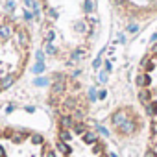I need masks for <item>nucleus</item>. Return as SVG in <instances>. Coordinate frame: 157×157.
Wrapping results in <instances>:
<instances>
[{
  "instance_id": "nucleus-1",
  "label": "nucleus",
  "mask_w": 157,
  "mask_h": 157,
  "mask_svg": "<svg viewBox=\"0 0 157 157\" xmlns=\"http://www.w3.org/2000/svg\"><path fill=\"white\" fill-rule=\"evenodd\" d=\"M15 82V76L13 74H8V76H4L2 80H0V89H8V87H11V83Z\"/></svg>"
},
{
  "instance_id": "nucleus-2",
  "label": "nucleus",
  "mask_w": 157,
  "mask_h": 157,
  "mask_svg": "<svg viewBox=\"0 0 157 157\" xmlns=\"http://www.w3.org/2000/svg\"><path fill=\"white\" fill-rule=\"evenodd\" d=\"M124 122H126V113H124V111H117V113L113 115V124L120 128Z\"/></svg>"
},
{
  "instance_id": "nucleus-3",
  "label": "nucleus",
  "mask_w": 157,
  "mask_h": 157,
  "mask_svg": "<svg viewBox=\"0 0 157 157\" xmlns=\"http://www.w3.org/2000/svg\"><path fill=\"white\" fill-rule=\"evenodd\" d=\"M120 131H122V133H133V131H135V122H128V120H126V122L120 126Z\"/></svg>"
},
{
  "instance_id": "nucleus-4",
  "label": "nucleus",
  "mask_w": 157,
  "mask_h": 157,
  "mask_svg": "<svg viewBox=\"0 0 157 157\" xmlns=\"http://www.w3.org/2000/svg\"><path fill=\"white\" fill-rule=\"evenodd\" d=\"M146 113H148L150 117H155V115H157V102H150L148 107H146Z\"/></svg>"
},
{
  "instance_id": "nucleus-5",
  "label": "nucleus",
  "mask_w": 157,
  "mask_h": 157,
  "mask_svg": "<svg viewBox=\"0 0 157 157\" xmlns=\"http://www.w3.org/2000/svg\"><path fill=\"white\" fill-rule=\"evenodd\" d=\"M11 35V28L10 26H0V39H8Z\"/></svg>"
},
{
  "instance_id": "nucleus-6",
  "label": "nucleus",
  "mask_w": 157,
  "mask_h": 157,
  "mask_svg": "<svg viewBox=\"0 0 157 157\" xmlns=\"http://www.w3.org/2000/svg\"><path fill=\"white\" fill-rule=\"evenodd\" d=\"M63 91H65V83H63V82H57V83H54V87H52V93L59 94V93H63Z\"/></svg>"
},
{
  "instance_id": "nucleus-7",
  "label": "nucleus",
  "mask_w": 157,
  "mask_h": 157,
  "mask_svg": "<svg viewBox=\"0 0 157 157\" xmlns=\"http://www.w3.org/2000/svg\"><path fill=\"white\" fill-rule=\"evenodd\" d=\"M83 140H85L87 144H94V142H96V135L89 131V133H85V135H83Z\"/></svg>"
},
{
  "instance_id": "nucleus-8",
  "label": "nucleus",
  "mask_w": 157,
  "mask_h": 157,
  "mask_svg": "<svg viewBox=\"0 0 157 157\" xmlns=\"http://www.w3.org/2000/svg\"><path fill=\"white\" fill-rule=\"evenodd\" d=\"M139 100H140L142 104H148V102H150V93H148V91H140V93H139Z\"/></svg>"
},
{
  "instance_id": "nucleus-9",
  "label": "nucleus",
  "mask_w": 157,
  "mask_h": 157,
  "mask_svg": "<svg viewBox=\"0 0 157 157\" xmlns=\"http://www.w3.org/2000/svg\"><path fill=\"white\" fill-rule=\"evenodd\" d=\"M19 41H21V44H22V46H28V37H26V33H24V32H21V33H19Z\"/></svg>"
},
{
  "instance_id": "nucleus-10",
  "label": "nucleus",
  "mask_w": 157,
  "mask_h": 157,
  "mask_svg": "<svg viewBox=\"0 0 157 157\" xmlns=\"http://www.w3.org/2000/svg\"><path fill=\"white\" fill-rule=\"evenodd\" d=\"M61 124H63L65 128H70L74 122H72V118H70V117H63V118H61Z\"/></svg>"
},
{
  "instance_id": "nucleus-11",
  "label": "nucleus",
  "mask_w": 157,
  "mask_h": 157,
  "mask_svg": "<svg viewBox=\"0 0 157 157\" xmlns=\"http://www.w3.org/2000/svg\"><path fill=\"white\" fill-rule=\"evenodd\" d=\"M57 148H59V150H61L63 153H70V148H68V146H67V144H65L63 140H61V142H57Z\"/></svg>"
},
{
  "instance_id": "nucleus-12",
  "label": "nucleus",
  "mask_w": 157,
  "mask_h": 157,
  "mask_svg": "<svg viewBox=\"0 0 157 157\" xmlns=\"http://www.w3.org/2000/svg\"><path fill=\"white\" fill-rule=\"evenodd\" d=\"M139 85H150V76H140L139 78Z\"/></svg>"
},
{
  "instance_id": "nucleus-13",
  "label": "nucleus",
  "mask_w": 157,
  "mask_h": 157,
  "mask_svg": "<svg viewBox=\"0 0 157 157\" xmlns=\"http://www.w3.org/2000/svg\"><path fill=\"white\" fill-rule=\"evenodd\" d=\"M59 137H61V140H63V142H68V140H70V139H72V137H70V133H68V131H61V135H59Z\"/></svg>"
},
{
  "instance_id": "nucleus-14",
  "label": "nucleus",
  "mask_w": 157,
  "mask_h": 157,
  "mask_svg": "<svg viewBox=\"0 0 157 157\" xmlns=\"http://www.w3.org/2000/svg\"><path fill=\"white\" fill-rule=\"evenodd\" d=\"M93 8H94V2H93V0H87V2H85V11H87V13H91V11H93Z\"/></svg>"
},
{
  "instance_id": "nucleus-15",
  "label": "nucleus",
  "mask_w": 157,
  "mask_h": 157,
  "mask_svg": "<svg viewBox=\"0 0 157 157\" xmlns=\"http://www.w3.org/2000/svg\"><path fill=\"white\" fill-rule=\"evenodd\" d=\"M43 70H44V65H43V63H37V65L33 67V72H35V74H41Z\"/></svg>"
},
{
  "instance_id": "nucleus-16",
  "label": "nucleus",
  "mask_w": 157,
  "mask_h": 157,
  "mask_svg": "<svg viewBox=\"0 0 157 157\" xmlns=\"http://www.w3.org/2000/svg\"><path fill=\"white\" fill-rule=\"evenodd\" d=\"M76 105V100H72V98H68L67 102H65V109H72Z\"/></svg>"
},
{
  "instance_id": "nucleus-17",
  "label": "nucleus",
  "mask_w": 157,
  "mask_h": 157,
  "mask_svg": "<svg viewBox=\"0 0 157 157\" xmlns=\"http://www.w3.org/2000/svg\"><path fill=\"white\" fill-rule=\"evenodd\" d=\"M35 85L44 87V85H48V80H46V78H39V80H35Z\"/></svg>"
},
{
  "instance_id": "nucleus-18",
  "label": "nucleus",
  "mask_w": 157,
  "mask_h": 157,
  "mask_svg": "<svg viewBox=\"0 0 157 157\" xmlns=\"http://www.w3.org/2000/svg\"><path fill=\"white\" fill-rule=\"evenodd\" d=\"M74 129H76V133H85V126L83 124H76Z\"/></svg>"
},
{
  "instance_id": "nucleus-19",
  "label": "nucleus",
  "mask_w": 157,
  "mask_h": 157,
  "mask_svg": "<svg viewBox=\"0 0 157 157\" xmlns=\"http://www.w3.org/2000/svg\"><path fill=\"white\" fill-rule=\"evenodd\" d=\"M32 140H33L35 144H41V142H43V137H41V135H33V137H32Z\"/></svg>"
},
{
  "instance_id": "nucleus-20",
  "label": "nucleus",
  "mask_w": 157,
  "mask_h": 157,
  "mask_svg": "<svg viewBox=\"0 0 157 157\" xmlns=\"http://www.w3.org/2000/svg\"><path fill=\"white\" fill-rule=\"evenodd\" d=\"M76 30H82V32H83V30H85V24H83V22H76Z\"/></svg>"
},
{
  "instance_id": "nucleus-21",
  "label": "nucleus",
  "mask_w": 157,
  "mask_h": 157,
  "mask_svg": "<svg viewBox=\"0 0 157 157\" xmlns=\"http://www.w3.org/2000/svg\"><path fill=\"white\" fill-rule=\"evenodd\" d=\"M98 131H100L102 135H109V131H107L105 128H102V126H98Z\"/></svg>"
},
{
  "instance_id": "nucleus-22",
  "label": "nucleus",
  "mask_w": 157,
  "mask_h": 157,
  "mask_svg": "<svg viewBox=\"0 0 157 157\" xmlns=\"http://www.w3.org/2000/svg\"><path fill=\"white\" fill-rule=\"evenodd\" d=\"M100 82H102V83H104V82H107V74H105V72H102V74H100Z\"/></svg>"
},
{
  "instance_id": "nucleus-23",
  "label": "nucleus",
  "mask_w": 157,
  "mask_h": 157,
  "mask_svg": "<svg viewBox=\"0 0 157 157\" xmlns=\"http://www.w3.org/2000/svg\"><path fill=\"white\" fill-rule=\"evenodd\" d=\"M52 52H54V46L48 43V44H46V54H52Z\"/></svg>"
},
{
  "instance_id": "nucleus-24",
  "label": "nucleus",
  "mask_w": 157,
  "mask_h": 157,
  "mask_svg": "<svg viewBox=\"0 0 157 157\" xmlns=\"http://www.w3.org/2000/svg\"><path fill=\"white\" fill-rule=\"evenodd\" d=\"M89 98H91V100H94V98H96V94H94V89H91V91H89Z\"/></svg>"
},
{
  "instance_id": "nucleus-25",
  "label": "nucleus",
  "mask_w": 157,
  "mask_h": 157,
  "mask_svg": "<svg viewBox=\"0 0 157 157\" xmlns=\"http://www.w3.org/2000/svg\"><path fill=\"white\" fill-rule=\"evenodd\" d=\"M37 59H39V63H43V52H37Z\"/></svg>"
},
{
  "instance_id": "nucleus-26",
  "label": "nucleus",
  "mask_w": 157,
  "mask_h": 157,
  "mask_svg": "<svg viewBox=\"0 0 157 157\" xmlns=\"http://www.w3.org/2000/svg\"><path fill=\"white\" fill-rule=\"evenodd\" d=\"M0 157H6V153H4V148L0 146Z\"/></svg>"
},
{
  "instance_id": "nucleus-27",
  "label": "nucleus",
  "mask_w": 157,
  "mask_h": 157,
  "mask_svg": "<svg viewBox=\"0 0 157 157\" xmlns=\"http://www.w3.org/2000/svg\"><path fill=\"white\" fill-rule=\"evenodd\" d=\"M151 41H153V43L157 41V33H155V35H151Z\"/></svg>"
},
{
  "instance_id": "nucleus-28",
  "label": "nucleus",
  "mask_w": 157,
  "mask_h": 157,
  "mask_svg": "<svg viewBox=\"0 0 157 157\" xmlns=\"http://www.w3.org/2000/svg\"><path fill=\"white\" fill-rule=\"evenodd\" d=\"M46 157H56V155H54V151H50V153H48Z\"/></svg>"
},
{
  "instance_id": "nucleus-29",
  "label": "nucleus",
  "mask_w": 157,
  "mask_h": 157,
  "mask_svg": "<svg viewBox=\"0 0 157 157\" xmlns=\"http://www.w3.org/2000/svg\"><path fill=\"white\" fill-rule=\"evenodd\" d=\"M155 144H157V140H155Z\"/></svg>"
}]
</instances>
